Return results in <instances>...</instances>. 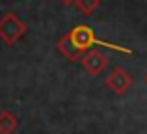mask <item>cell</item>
Returning a JSON list of instances; mask_svg holds the SVG:
<instances>
[{
	"label": "cell",
	"mask_w": 147,
	"mask_h": 134,
	"mask_svg": "<svg viewBox=\"0 0 147 134\" xmlns=\"http://www.w3.org/2000/svg\"><path fill=\"white\" fill-rule=\"evenodd\" d=\"M26 30H28L26 22H22L21 19L15 13H11V11L0 19V39H2L7 47H11V45H15L19 39H22Z\"/></svg>",
	"instance_id": "obj_1"
},
{
	"label": "cell",
	"mask_w": 147,
	"mask_h": 134,
	"mask_svg": "<svg viewBox=\"0 0 147 134\" xmlns=\"http://www.w3.org/2000/svg\"><path fill=\"white\" fill-rule=\"evenodd\" d=\"M67 36H69V39L73 41V45L82 52L91 51L93 45H104L95 37V32L88 24H78V26H75V28H71L67 32Z\"/></svg>",
	"instance_id": "obj_2"
},
{
	"label": "cell",
	"mask_w": 147,
	"mask_h": 134,
	"mask_svg": "<svg viewBox=\"0 0 147 134\" xmlns=\"http://www.w3.org/2000/svg\"><path fill=\"white\" fill-rule=\"evenodd\" d=\"M106 86L110 88L115 95L121 97V95H125L127 91H129V88L132 86V76H130V73L127 71V69L115 67V69H112V73L106 76Z\"/></svg>",
	"instance_id": "obj_3"
},
{
	"label": "cell",
	"mask_w": 147,
	"mask_h": 134,
	"mask_svg": "<svg viewBox=\"0 0 147 134\" xmlns=\"http://www.w3.org/2000/svg\"><path fill=\"white\" fill-rule=\"evenodd\" d=\"M80 63H82V67L90 75H99L108 65V58L100 51H97V48H91V51L84 52V56L80 58Z\"/></svg>",
	"instance_id": "obj_4"
},
{
	"label": "cell",
	"mask_w": 147,
	"mask_h": 134,
	"mask_svg": "<svg viewBox=\"0 0 147 134\" xmlns=\"http://www.w3.org/2000/svg\"><path fill=\"white\" fill-rule=\"evenodd\" d=\"M56 48L65 56V58L69 60V62H80V58L84 56V52H82V51H78V48L73 45V41L69 39L67 34H65V36H61L60 39H58Z\"/></svg>",
	"instance_id": "obj_5"
},
{
	"label": "cell",
	"mask_w": 147,
	"mask_h": 134,
	"mask_svg": "<svg viewBox=\"0 0 147 134\" xmlns=\"http://www.w3.org/2000/svg\"><path fill=\"white\" fill-rule=\"evenodd\" d=\"M19 129V117L9 110L0 112V134H13Z\"/></svg>",
	"instance_id": "obj_6"
},
{
	"label": "cell",
	"mask_w": 147,
	"mask_h": 134,
	"mask_svg": "<svg viewBox=\"0 0 147 134\" xmlns=\"http://www.w3.org/2000/svg\"><path fill=\"white\" fill-rule=\"evenodd\" d=\"M75 4H76V7H78L84 15H91L100 6V0H76Z\"/></svg>",
	"instance_id": "obj_7"
},
{
	"label": "cell",
	"mask_w": 147,
	"mask_h": 134,
	"mask_svg": "<svg viewBox=\"0 0 147 134\" xmlns=\"http://www.w3.org/2000/svg\"><path fill=\"white\" fill-rule=\"evenodd\" d=\"M60 2H61V4H65V6H69V4H75L76 0H60Z\"/></svg>",
	"instance_id": "obj_8"
},
{
	"label": "cell",
	"mask_w": 147,
	"mask_h": 134,
	"mask_svg": "<svg viewBox=\"0 0 147 134\" xmlns=\"http://www.w3.org/2000/svg\"><path fill=\"white\" fill-rule=\"evenodd\" d=\"M145 82H147V75H145Z\"/></svg>",
	"instance_id": "obj_9"
}]
</instances>
